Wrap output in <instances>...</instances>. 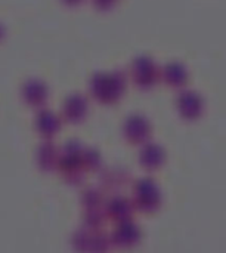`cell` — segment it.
I'll use <instances>...</instances> for the list:
<instances>
[{"instance_id": "6da1fadb", "label": "cell", "mask_w": 226, "mask_h": 253, "mask_svg": "<svg viewBox=\"0 0 226 253\" xmlns=\"http://www.w3.org/2000/svg\"><path fill=\"white\" fill-rule=\"evenodd\" d=\"M126 89V79L121 71L113 73H95L89 80L90 96L102 104L113 105L118 102Z\"/></svg>"}, {"instance_id": "7a4b0ae2", "label": "cell", "mask_w": 226, "mask_h": 253, "mask_svg": "<svg viewBox=\"0 0 226 253\" xmlns=\"http://www.w3.org/2000/svg\"><path fill=\"white\" fill-rule=\"evenodd\" d=\"M83 148H84V145L78 139L71 138L59 150L56 170H59L62 179L71 185L80 184L86 173V170L83 168V160H81Z\"/></svg>"}, {"instance_id": "3957f363", "label": "cell", "mask_w": 226, "mask_h": 253, "mask_svg": "<svg viewBox=\"0 0 226 253\" xmlns=\"http://www.w3.org/2000/svg\"><path fill=\"white\" fill-rule=\"evenodd\" d=\"M59 116L67 125H81L89 116V99L81 92L70 93L61 104Z\"/></svg>"}, {"instance_id": "277c9868", "label": "cell", "mask_w": 226, "mask_h": 253, "mask_svg": "<svg viewBox=\"0 0 226 253\" xmlns=\"http://www.w3.org/2000/svg\"><path fill=\"white\" fill-rule=\"evenodd\" d=\"M50 96V89L47 86V83L41 79H28L21 84L19 89V98L22 101L24 105L34 108V110H40L43 108Z\"/></svg>"}, {"instance_id": "5b68a950", "label": "cell", "mask_w": 226, "mask_h": 253, "mask_svg": "<svg viewBox=\"0 0 226 253\" xmlns=\"http://www.w3.org/2000/svg\"><path fill=\"white\" fill-rule=\"evenodd\" d=\"M62 119L59 114L47 108H40L34 117V130L41 139H53L62 129Z\"/></svg>"}, {"instance_id": "8992f818", "label": "cell", "mask_w": 226, "mask_h": 253, "mask_svg": "<svg viewBox=\"0 0 226 253\" xmlns=\"http://www.w3.org/2000/svg\"><path fill=\"white\" fill-rule=\"evenodd\" d=\"M59 159V150L53 139H43V142L36 150V166L40 172L50 173L56 170Z\"/></svg>"}, {"instance_id": "52a82bcc", "label": "cell", "mask_w": 226, "mask_h": 253, "mask_svg": "<svg viewBox=\"0 0 226 253\" xmlns=\"http://www.w3.org/2000/svg\"><path fill=\"white\" fill-rule=\"evenodd\" d=\"M135 202L136 206L144 212H152L154 209H157L160 203V196L152 181L145 179L138 184L135 190Z\"/></svg>"}, {"instance_id": "ba28073f", "label": "cell", "mask_w": 226, "mask_h": 253, "mask_svg": "<svg viewBox=\"0 0 226 253\" xmlns=\"http://www.w3.org/2000/svg\"><path fill=\"white\" fill-rule=\"evenodd\" d=\"M133 80L135 83L142 87V89H148L151 87L155 80H157V68L154 65V62L150 58H138L133 62Z\"/></svg>"}, {"instance_id": "9c48e42d", "label": "cell", "mask_w": 226, "mask_h": 253, "mask_svg": "<svg viewBox=\"0 0 226 253\" xmlns=\"http://www.w3.org/2000/svg\"><path fill=\"white\" fill-rule=\"evenodd\" d=\"M123 135L130 144H142L150 136V123L141 116H132L124 122Z\"/></svg>"}, {"instance_id": "30bf717a", "label": "cell", "mask_w": 226, "mask_h": 253, "mask_svg": "<svg viewBox=\"0 0 226 253\" xmlns=\"http://www.w3.org/2000/svg\"><path fill=\"white\" fill-rule=\"evenodd\" d=\"M138 240V230L129 222H123L114 230L111 242L115 246H130Z\"/></svg>"}, {"instance_id": "8fae6325", "label": "cell", "mask_w": 226, "mask_h": 253, "mask_svg": "<svg viewBox=\"0 0 226 253\" xmlns=\"http://www.w3.org/2000/svg\"><path fill=\"white\" fill-rule=\"evenodd\" d=\"M163 159H164L163 151L157 145H147L141 153V165L148 170H154L160 168V165L163 163Z\"/></svg>"}, {"instance_id": "7c38bea8", "label": "cell", "mask_w": 226, "mask_h": 253, "mask_svg": "<svg viewBox=\"0 0 226 253\" xmlns=\"http://www.w3.org/2000/svg\"><path fill=\"white\" fill-rule=\"evenodd\" d=\"M130 213V205L126 199L115 197L107 205V215L114 221H124Z\"/></svg>"}, {"instance_id": "4fadbf2b", "label": "cell", "mask_w": 226, "mask_h": 253, "mask_svg": "<svg viewBox=\"0 0 226 253\" xmlns=\"http://www.w3.org/2000/svg\"><path fill=\"white\" fill-rule=\"evenodd\" d=\"M81 160H83V168L86 172H93L101 166V154L96 148H92V147L83 148Z\"/></svg>"}, {"instance_id": "5bb4252c", "label": "cell", "mask_w": 226, "mask_h": 253, "mask_svg": "<svg viewBox=\"0 0 226 253\" xmlns=\"http://www.w3.org/2000/svg\"><path fill=\"white\" fill-rule=\"evenodd\" d=\"M101 193L96 191L95 188H89L81 194V205L84 206L86 211L89 209H98L101 206Z\"/></svg>"}, {"instance_id": "9a60e30c", "label": "cell", "mask_w": 226, "mask_h": 253, "mask_svg": "<svg viewBox=\"0 0 226 253\" xmlns=\"http://www.w3.org/2000/svg\"><path fill=\"white\" fill-rule=\"evenodd\" d=\"M6 37V27L0 22V42Z\"/></svg>"}, {"instance_id": "2e32d148", "label": "cell", "mask_w": 226, "mask_h": 253, "mask_svg": "<svg viewBox=\"0 0 226 253\" xmlns=\"http://www.w3.org/2000/svg\"><path fill=\"white\" fill-rule=\"evenodd\" d=\"M64 1H65V3H67L68 6H74V4H77V3H78L80 0H64Z\"/></svg>"}]
</instances>
